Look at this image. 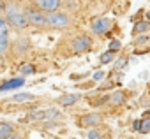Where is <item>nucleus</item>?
Here are the masks:
<instances>
[{
  "label": "nucleus",
  "mask_w": 150,
  "mask_h": 139,
  "mask_svg": "<svg viewBox=\"0 0 150 139\" xmlns=\"http://www.w3.org/2000/svg\"><path fill=\"white\" fill-rule=\"evenodd\" d=\"M148 39H150L148 35H139V37L136 39V44H138V46H139V44H145V42H146Z\"/></svg>",
  "instance_id": "26"
},
{
  "label": "nucleus",
  "mask_w": 150,
  "mask_h": 139,
  "mask_svg": "<svg viewBox=\"0 0 150 139\" xmlns=\"http://www.w3.org/2000/svg\"><path fill=\"white\" fill-rule=\"evenodd\" d=\"M6 139H21V135H20V134H13V135H9V137H6Z\"/></svg>",
  "instance_id": "29"
},
{
  "label": "nucleus",
  "mask_w": 150,
  "mask_h": 139,
  "mask_svg": "<svg viewBox=\"0 0 150 139\" xmlns=\"http://www.w3.org/2000/svg\"><path fill=\"white\" fill-rule=\"evenodd\" d=\"M35 99V95L34 93H14L13 97H11V100L13 102H28V100H34Z\"/></svg>",
  "instance_id": "12"
},
{
  "label": "nucleus",
  "mask_w": 150,
  "mask_h": 139,
  "mask_svg": "<svg viewBox=\"0 0 150 139\" xmlns=\"http://www.w3.org/2000/svg\"><path fill=\"white\" fill-rule=\"evenodd\" d=\"M6 20L9 23V27L16 28V30H23L28 27V21H27V16L21 9L20 4H7V9H6Z\"/></svg>",
  "instance_id": "1"
},
{
  "label": "nucleus",
  "mask_w": 150,
  "mask_h": 139,
  "mask_svg": "<svg viewBox=\"0 0 150 139\" xmlns=\"http://www.w3.org/2000/svg\"><path fill=\"white\" fill-rule=\"evenodd\" d=\"M71 49L74 53H85V51H90L92 49V39L88 35H78L71 42Z\"/></svg>",
  "instance_id": "5"
},
{
  "label": "nucleus",
  "mask_w": 150,
  "mask_h": 139,
  "mask_svg": "<svg viewBox=\"0 0 150 139\" xmlns=\"http://www.w3.org/2000/svg\"><path fill=\"white\" fill-rule=\"evenodd\" d=\"M6 9H7V2H0V16L6 13Z\"/></svg>",
  "instance_id": "27"
},
{
  "label": "nucleus",
  "mask_w": 150,
  "mask_h": 139,
  "mask_svg": "<svg viewBox=\"0 0 150 139\" xmlns=\"http://www.w3.org/2000/svg\"><path fill=\"white\" fill-rule=\"evenodd\" d=\"M14 134V127L11 123H0V139H6Z\"/></svg>",
  "instance_id": "11"
},
{
  "label": "nucleus",
  "mask_w": 150,
  "mask_h": 139,
  "mask_svg": "<svg viewBox=\"0 0 150 139\" xmlns=\"http://www.w3.org/2000/svg\"><path fill=\"white\" fill-rule=\"evenodd\" d=\"M34 72H35V65H34V63H23V67H21V74H23V76L34 74Z\"/></svg>",
  "instance_id": "20"
},
{
  "label": "nucleus",
  "mask_w": 150,
  "mask_h": 139,
  "mask_svg": "<svg viewBox=\"0 0 150 139\" xmlns=\"http://www.w3.org/2000/svg\"><path fill=\"white\" fill-rule=\"evenodd\" d=\"M87 137H88V139H103L101 132H99V130H96V128H90V130H88V134H87Z\"/></svg>",
  "instance_id": "22"
},
{
  "label": "nucleus",
  "mask_w": 150,
  "mask_h": 139,
  "mask_svg": "<svg viewBox=\"0 0 150 139\" xmlns=\"http://www.w3.org/2000/svg\"><path fill=\"white\" fill-rule=\"evenodd\" d=\"M141 134H148L150 132V118L148 120H139V130Z\"/></svg>",
  "instance_id": "19"
},
{
  "label": "nucleus",
  "mask_w": 150,
  "mask_h": 139,
  "mask_svg": "<svg viewBox=\"0 0 150 139\" xmlns=\"http://www.w3.org/2000/svg\"><path fill=\"white\" fill-rule=\"evenodd\" d=\"M60 118V111L57 107H46V109H35L30 114H27V121H55Z\"/></svg>",
  "instance_id": "2"
},
{
  "label": "nucleus",
  "mask_w": 150,
  "mask_h": 139,
  "mask_svg": "<svg viewBox=\"0 0 150 139\" xmlns=\"http://www.w3.org/2000/svg\"><path fill=\"white\" fill-rule=\"evenodd\" d=\"M23 13H25V16H27V21H28V25H32V27H37V28L48 27V23H46V14H44L42 11H39V9H34V7H27V9H23Z\"/></svg>",
  "instance_id": "4"
},
{
  "label": "nucleus",
  "mask_w": 150,
  "mask_h": 139,
  "mask_svg": "<svg viewBox=\"0 0 150 139\" xmlns=\"http://www.w3.org/2000/svg\"><path fill=\"white\" fill-rule=\"evenodd\" d=\"M125 97H127V93H125L124 90H117V92H113V93L110 95V102H111L113 106H122L124 100H125Z\"/></svg>",
  "instance_id": "10"
},
{
  "label": "nucleus",
  "mask_w": 150,
  "mask_h": 139,
  "mask_svg": "<svg viewBox=\"0 0 150 139\" xmlns=\"http://www.w3.org/2000/svg\"><path fill=\"white\" fill-rule=\"evenodd\" d=\"M46 23H48L50 28L62 30V28H67L71 25V18H69V14L58 11V13H53V14H46Z\"/></svg>",
  "instance_id": "3"
},
{
  "label": "nucleus",
  "mask_w": 150,
  "mask_h": 139,
  "mask_svg": "<svg viewBox=\"0 0 150 139\" xmlns=\"http://www.w3.org/2000/svg\"><path fill=\"white\" fill-rule=\"evenodd\" d=\"M132 128H134V130H139V120H136V121L132 123Z\"/></svg>",
  "instance_id": "28"
},
{
  "label": "nucleus",
  "mask_w": 150,
  "mask_h": 139,
  "mask_svg": "<svg viewBox=\"0 0 150 139\" xmlns=\"http://www.w3.org/2000/svg\"><path fill=\"white\" fill-rule=\"evenodd\" d=\"M148 21H138L136 25H134V28H132V34L134 35H138V34H141V32H146L148 30Z\"/></svg>",
  "instance_id": "17"
},
{
  "label": "nucleus",
  "mask_w": 150,
  "mask_h": 139,
  "mask_svg": "<svg viewBox=\"0 0 150 139\" xmlns=\"http://www.w3.org/2000/svg\"><path fill=\"white\" fill-rule=\"evenodd\" d=\"M125 65H127V58H118V60L115 62L113 69H115V71H124V69H125Z\"/></svg>",
  "instance_id": "21"
},
{
  "label": "nucleus",
  "mask_w": 150,
  "mask_h": 139,
  "mask_svg": "<svg viewBox=\"0 0 150 139\" xmlns=\"http://www.w3.org/2000/svg\"><path fill=\"white\" fill-rule=\"evenodd\" d=\"M92 78H94V81H103L104 79V72L103 71H97V72H94Z\"/></svg>",
  "instance_id": "25"
},
{
  "label": "nucleus",
  "mask_w": 150,
  "mask_h": 139,
  "mask_svg": "<svg viewBox=\"0 0 150 139\" xmlns=\"http://www.w3.org/2000/svg\"><path fill=\"white\" fill-rule=\"evenodd\" d=\"M146 21H148V23H150V11H148V13H146Z\"/></svg>",
  "instance_id": "31"
},
{
  "label": "nucleus",
  "mask_w": 150,
  "mask_h": 139,
  "mask_svg": "<svg viewBox=\"0 0 150 139\" xmlns=\"http://www.w3.org/2000/svg\"><path fill=\"white\" fill-rule=\"evenodd\" d=\"M83 127H96L99 123H103V114L99 113H88L85 116H81V121H80Z\"/></svg>",
  "instance_id": "8"
},
{
  "label": "nucleus",
  "mask_w": 150,
  "mask_h": 139,
  "mask_svg": "<svg viewBox=\"0 0 150 139\" xmlns=\"http://www.w3.org/2000/svg\"><path fill=\"white\" fill-rule=\"evenodd\" d=\"M14 48H16V53L18 55H23V53L28 51V41L27 39H20V41H16Z\"/></svg>",
  "instance_id": "14"
},
{
  "label": "nucleus",
  "mask_w": 150,
  "mask_h": 139,
  "mask_svg": "<svg viewBox=\"0 0 150 139\" xmlns=\"http://www.w3.org/2000/svg\"><path fill=\"white\" fill-rule=\"evenodd\" d=\"M62 6H64V7H67L69 11H76V7H80V4H78V2H62Z\"/></svg>",
  "instance_id": "24"
},
{
  "label": "nucleus",
  "mask_w": 150,
  "mask_h": 139,
  "mask_svg": "<svg viewBox=\"0 0 150 139\" xmlns=\"http://www.w3.org/2000/svg\"><path fill=\"white\" fill-rule=\"evenodd\" d=\"M111 27H113V21H111L110 18H99V20H96V21L92 23V32H94L96 35H103V34H106Z\"/></svg>",
  "instance_id": "7"
},
{
  "label": "nucleus",
  "mask_w": 150,
  "mask_h": 139,
  "mask_svg": "<svg viewBox=\"0 0 150 139\" xmlns=\"http://www.w3.org/2000/svg\"><path fill=\"white\" fill-rule=\"evenodd\" d=\"M78 100H80V93H64V95H60V97L57 99V102H58L60 106H64V107L76 104Z\"/></svg>",
  "instance_id": "9"
},
{
  "label": "nucleus",
  "mask_w": 150,
  "mask_h": 139,
  "mask_svg": "<svg viewBox=\"0 0 150 139\" xmlns=\"http://www.w3.org/2000/svg\"><path fill=\"white\" fill-rule=\"evenodd\" d=\"M35 7L44 14H53V13H58V9L62 7V2L60 0H39V2H35Z\"/></svg>",
  "instance_id": "6"
},
{
  "label": "nucleus",
  "mask_w": 150,
  "mask_h": 139,
  "mask_svg": "<svg viewBox=\"0 0 150 139\" xmlns=\"http://www.w3.org/2000/svg\"><path fill=\"white\" fill-rule=\"evenodd\" d=\"M0 35H9V23L2 16H0Z\"/></svg>",
  "instance_id": "18"
},
{
  "label": "nucleus",
  "mask_w": 150,
  "mask_h": 139,
  "mask_svg": "<svg viewBox=\"0 0 150 139\" xmlns=\"http://www.w3.org/2000/svg\"><path fill=\"white\" fill-rule=\"evenodd\" d=\"M11 48V41H9V35H0V55L4 56V53H7Z\"/></svg>",
  "instance_id": "13"
},
{
  "label": "nucleus",
  "mask_w": 150,
  "mask_h": 139,
  "mask_svg": "<svg viewBox=\"0 0 150 139\" xmlns=\"http://www.w3.org/2000/svg\"><path fill=\"white\" fill-rule=\"evenodd\" d=\"M23 83H25V79H23V78H16V79L9 81V83H6V85H2V86H0V90H9V88H16V86H21Z\"/></svg>",
  "instance_id": "16"
},
{
  "label": "nucleus",
  "mask_w": 150,
  "mask_h": 139,
  "mask_svg": "<svg viewBox=\"0 0 150 139\" xmlns=\"http://www.w3.org/2000/svg\"><path fill=\"white\" fill-rule=\"evenodd\" d=\"M113 58H115V53L108 49V51L101 53V56H99V62H101V65H108V63H111V62H113Z\"/></svg>",
  "instance_id": "15"
},
{
  "label": "nucleus",
  "mask_w": 150,
  "mask_h": 139,
  "mask_svg": "<svg viewBox=\"0 0 150 139\" xmlns=\"http://www.w3.org/2000/svg\"><path fill=\"white\" fill-rule=\"evenodd\" d=\"M120 48H122V44H120V41H117V39H115V41H111V42H110V51H113V53H117V51H118Z\"/></svg>",
  "instance_id": "23"
},
{
  "label": "nucleus",
  "mask_w": 150,
  "mask_h": 139,
  "mask_svg": "<svg viewBox=\"0 0 150 139\" xmlns=\"http://www.w3.org/2000/svg\"><path fill=\"white\" fill-rule=\"evenodd\" d=\"M4 65H6V60H4V56H2V55H0V69H2Z\"/></svg>",
  "instance_id": "30"
}]
</instances>
